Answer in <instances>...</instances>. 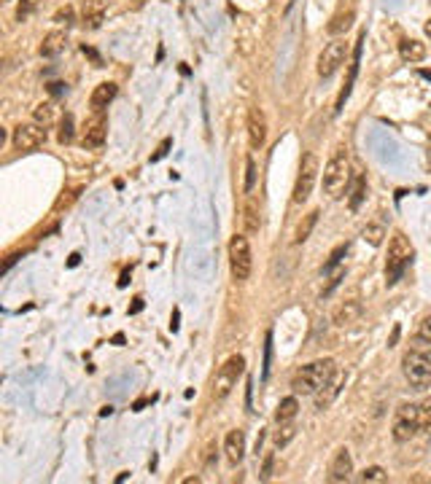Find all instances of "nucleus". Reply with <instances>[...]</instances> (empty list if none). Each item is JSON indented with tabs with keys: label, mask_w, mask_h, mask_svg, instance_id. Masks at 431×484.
Segmentation results:
<instances>
[{
	"label": "nucleus",
	"mask_w": 431,
	"mask_h": 484,
	"mask_svg": "<svg viewBox=\"0 0 431 484\" xmlns=\"http://www.w3.org/2000/svg\"><path fill=\"white\" fill-rule=\"evenodd\" d=\"M359 482H386V471L372 465V468H364V474L359 476Z\"/></svg>",
	"instance_id": "32"
},
{
	"label": "nucleus",
	"mask_w": 431,
	"mask_h": 484,
	"mask_svg": "<svg viewBox=\"0 0 431 484\" xmlns=\"http://www.w3.org/2000/svg\"><path fill=\"white\" fill-rule=\"evenodd\" d=\"M426 54H429V49H426L423 40L405 38L399 43V57L405 62H421V60H426Z\"/></svg>",
	"instance_id": "19"
},
{
	"label": "nucleus",
	"mask_w": 431,
	"mask_h": 484,
	"mask_svg": "<svg viewBox=\"0 0 431 484\" xmlns=\"http://www.w3.org/2000/svg\"><path fill=\"white\" fill-rule=\"evenodd\" d=\"M113 97H116V83H113V81H103V83L95 86L89 102H92L95 111H103V108H108V102L113 100Z\"/></svg>",
	"instance_id": "20"
},
{
	"label": "nucleus",
	"mask_w": 431,
	"mask_h": 484,
	"mask_svg": "<svg viewBox=\"0 0 431 484\" xmlns=\"http://www.w3.org/2000/svg\"><path fill=\"white\" fill-rule=\"evenodd\" d=\"M52 92H54V95H62L65 89H62V83H52Z\"/></svg>",
	"instance_id": "40"
},
{
	"label": "nucleus",
	"mask_w": 431,
	"mask_h": 484,
	"mask_svg": "<svg viewBox=\"0 0 431 484\" xmlns=\"http://www.w3.org/2000/svg\"><path fill=\"white\" fill-rule=\"evenodd\" d=\"M229 266H232V277L235 280H248L251 269H253V256H251V245L246 234H235L229 240Z\"/></svg>",
	"instance_id": "7"
},
{
	"label": "nucleus",
	"mask_w": 431,
	"mask_h": 484,
	"mask_svg": "<svg viewBox=\"0 0 431 484\" xmlns=\"http://www.w3.org/2000/svg\"><path fill=\"white\" fill-rule=\"evenodd\" d=\"M402 371L407 377V382L415 390H426L431 385V342L429 339H415L410 350L402 358Z\"/></svg>",
	"instance_id": "1"
},
{
	"label": "nucleus",
	"mask_w": 431,
	"mask_h": 484,
	"mask_svg": "<svg viewBox=\"0 0 431 484\" xmlns=\"http://www.w3.org/2000/svg\"><path fill=\"white\" fill-rule=\"evenodd\" d=\"M318 223V210H313V213H308L305 218H302V223L297 226V234H294V242L297 245H302V242L310 237V232H313V226Z\"/></svg>",
	"instance_id": "27"
},
{
	"label": "nucleus",
	"mask_w": 431,
	"mask_h": 484,
	"mask_svg": "<svg viewBox=\"0 0 431 484\" xmlns=\"http://www.w3.org/2000/svg\"><path fill=\"white\" fill-rule=\"evenodd\" d=\"M418 406H421V428H431V396Z\"/></svg>",
	"instance_id": "34"
},
{
	"label": "nucleus",
	"mask_w": 431,
	"mask_h": 484,
	"mask_svg": "<svg viewBox=\"0 0 431 484\" xmlns=\"http://www.w3.org/2000/svg\"><path fill=\"white\" fill-rule=\"evenodd\" d=\"M108 135V119L103 116V111H95V116H89L84 124L81 145L84 148H100Z\"/></svg>",
	"instance_id": "11"
},
{
	"label": "nucleus",
	"mask_w": 431,
	"mask_h": 484,
	"mask_svg": "<svg viewBox=\"0 0 431 484\" xmlns=\"http://www.w3.org/2000/svg\"><path fill=\"white\" fill-rule=\"evenodd\" d=\"M14 148L17 151H36V148H41L43 143H46V127L38 124V121H33V124H19L17 129H14Z\"/></svg>",
	"instance_id": "10"
},
{
	"label": "nucleus",
	"mask_w": 431,
	"mask_h": 484,
	"mask_svg": "<svg viewBox=\"0 0 431 484\" xmlns=\"http://www.w3.org/2000/svg\"><path fill=\"white\" fill-rule=\"evenodd\" d=\"M412 256H415V250H412L410 240L402 232H396L389 242V259H386V280H389V285H393V282L405 275V269L410 266Z\"/></svg>",
	"instance_id": "4"
},
{
	"label": "nucleus",
	"mask_w": 431,
	"mask_h": 484,
	"mask_svg": "<svg viewBox=\"0 0 431 484\" xmlns=\"http://www.w3.org/2000/svg\"><path fill=\"white\" fill-rule=\"evenodd\" d=\"M170 143H173V140H170V138H167V140H164L162 145H159V151H157V154H154V156H151V161H159V159H162L164 154H167V148H170Z\"/></svg>",
	"instance_id": "38"
},
{
	"label": "nucleus",
	"mask_w": 431,
	"mask_h": 484,
	"mask_svg": "<svg viewBox=\"0 0 431 484\" xmlns=\"http://www.w3.org/2000/svg\"><path fill=\"white\" fill-rule=\"evenodd\" d=\"M297 412H299V401L294 396H288L275 409V423H294L297 420Z\"/></svg>",
	"instance_id": "22"
},
{
	"label": "nucleus",
	"mask_w": 431,
	"mask_h": 484,
	"mask_svg": "<svg viewBox=\"0 0 431 484\" xmlns=\"http://www.w3.org/2000/svg\"><path fill=\"white\" fill-rule=\"evenodd\" d=\"M224 455L229 465H237L246 458V433H243V430H229V433H226Z\"/></svg>",
	"instance_id": "16"
},
{
	"label": "nucleus",
	"mask_w": 431,
	"mask_h": 484,
	"mask_svg": "<svg viewBox=\"0 0 431 484\" xmlns=\"http://www.w3.org/2000/svg\"><path fill=\"white\" fill-rule=\"evenodd\" d=\"M243 218H246V232L248 234H256L262 229V216H259V204L253 197L246 200V210H243Z\"/></svg>",
	"instance_id": "23"
},
{
	"label": "nucleus",
	"mask_w": 431,
	"mask_h": 484,
	"mask_svg": "<svg viewBox=\"0 0 431 484\" xmlns=\"http://www.w3.org/2000/svg\"><path fill=\"white\" fill-rule=\"evenodd\" d=\"M275 433H272V444L278 446V449H283L294 436H297V425L294 423H275Z\"/></svg>",
	"instance_id": "25"
},
{
	"label": "nucleus",
	"mask_w": 431,
	"mask_h": 484,
	"mask_svg": "<svg viewBox=\"0 0 431 484\" xmlns=\"http://www.w3.org/2000/svg\"><path fill=\"white\" fill-rule=\"evenodd\" d=\"M340 280H345V269H337V272L329 277V285L324 288V293H321V296H331V291L340 285Z\"/></svg>",
	"instance_id": "35"
},
{
	"label": "nucleus",
	"mask_w": 431,
	"mask_h": 484,
	"mask_svg": "<svg viewBox=\"0 0 431 484\" xmlns=\"http://www.w3.org/2000/svg\"><path fill=\"white\" fill-rule=\"evenodd\" d=\"M423 76H426V79H431V70H423Z\"/></svg>",
	"instance_id": "42"
},
{
	"label": "nucleus",
	"mask_w": 431,
	"mask_h": 484,
	"mask_svg": "<svg viewBox=\"0 0 431 484\" xmlns=\"http://www.w3.org/2000/svg\"><path fill=\"white\" fill-rule=\"evenodd\" d=\"M343 385H345V374H343V371H337V374H334V377H331V380H329V382L324 385L318 393H315V409H318V412H324L329 403L340 396Z\"/></svg>",
	"instance_id": "17"
},
{
	"label": "nucleus",
	"mask_w": 431,
	"mask_h": 484,
	"mask_svg": "<svg viewBox=\"0 0 431 484\" xmlns=\"http://www.w3.org/2000/svg\"><path fill=\"white\" fill-rule=\"evenodd\" d=\"M361 237H364V242H370L372 248H377V245H383V240H386V226L383 223H367L364 232H361Z\"/></svg>",
	"instance_id": "26"
},
{
	"label": "nucleus",
	"mask_w": 431,
	"mask_h": 484,
	"mask_svg": "<svg viewBox=\"0 0 431 484\" xmlns=\"http://www.w3.org/2000/svg\"><path fill=\"white\" fill-rule=\"evenodd\" d=\"M243 371H246V358H243V355H232V358L216 371V377H213V398H216V401H224L226 396L237 387V380L243 377Z\"/></svg>",
	"instance_id": "6"
},
{
	"label": "nucleus",
	"mask_w": 431,
	"mask_h": 484,
	"mask_svg": "<svg viewBox=\"0 0 431 484\" xmlns=\"http://www.w3.org/2000/svg\"><path fill=\"white\" fill-rule=\"evenodd\" d=\"M73 135H76V129H73V116L70 113H65V119L60 124V132H57V140L62 145H68V143H73Z\"/></svg>",
	"instance_id": "30"
},
{
	"label": "nucleus",
	"mask_w": 431,
	"mask_h": 484,
	"mask_svg": "<svg viewBox=\"0 0 431 484\" xmlns=\"http://www.w3.org/2000/svg\"><path fill=\"white\" fill-rule=\"evenodd\" d=\"M421 430V406L418 403H402L393 412V425H391V436L393 442L405 444Z\"/></svg>",
	"instance_id": "5"
},
{
	"label": "nucleus",
	"mask_w": 431,
	"mask_h": 484,
	"mask_svg": "<svg viewBox=\"0 0 431 484\" xmlns=\"http://www.w3.org/2000/svg\"><path fill=\"white\" fill-rule=\"evenodd\" d=\"M426 35H429V40H431V19L426 22Z\"/></svg>",
	"instance_id": "41"
},
{
	"label": "nucleus",
	"mask_w": 431,
	"mask_h": 484,
	"mask_svg": "<svg viewBox=\"0 0 431 484\" xmlns=\"http://www.w3.org/2000/svg\"><path fill=\"white\" fill-rule=\"evenodd\" d=\"M350 474H353V458H350V449H337L331 463H329V482L343 484L350 482Z\"/></svg>",
	"instance_id": "12"
},
{
	"label": "nucleus",
	"mask_w": 431,
	"mask_h": 484,
	"mask_svg": "<svg viewBox=\"0 0 431 484\" xmlns=\"http://www.w3.org/2000/svg\"><path fill=\"white\" fill-rule=\"evenodd\" d=\"M364 200H367V178H364V175H356L353 188H350V197H348L350 210L356 213V210L361 207V202H364Z\"/></svg>",
	"instance_id": "24"
},
{
	"label": "nucleus",
	"mask_w": 431,
	"mask_h": 484,
	"mask_svg": "<svg viewBox=\"0 0 431 484\" xmlns=\"http://www.w3.org/2000/svg\"><path fill=\"white\" fill-rule=\"evenodd\" d=\"M337 371H340V369H337V363L331 361V358L313 361V363H308V366H302V369L294 374L291 387H294L297 396H315Z\"/></svg>",
	"instance_id": "2"
},
{
	"label": "nucleus",
	"mask_w": 431,
	"mask_h": 484,
	"mask_svg": "<svg viewBox=\"0 0 431 484\" xmlns=\"http://www.w3.org/2000/svg\"><path fill=\"white\" fill-rule=\"evenodd\" d=\"M269 476H272V455H267L265 468H262V479H269Z\"/></svg>",
	"instance_id": "39"
},
{
	"label": "nucleus",
	"mask_w": 431,
	"mask_h": 484,
	"mask_svg": "<svg viewBox=\"0 0 431 484\" xmlns=\"http://www.w3.org/2000/svg\"><path fill=\"white\" fill-rule=\"evenodd\" d=\"M33 121H38L43 127H52L54 124V105L52 102H41V105H36V111H33Z\"/></svg>",
	"instance_id": "29"
},
{
	"label": "nucleus",
	"mask_w": 431,
	"mask_h": 484,
	"mask_svg": "<svg viewBox=\"0 0 431 484\" xmlns=\"http://www.w3.org/2000/svg\"><path fill=\"white\" fill-rule=\"evenodd\" d=\"M253 183H256V161L248 156V159H246V186H243V188H246V194H251V191H253Z\"/></svg>",
	"instance_id": "33"
},
{
	"label": "nucleus",
	"mask_w": 431,
	"mask_h": 484,
	"mask_svg": "<svg viewBox=\"0 0 431 484\" xmlns=\"http://www.w3.org/2000/svg\"><path fill=\"white\" fill-rule=\"evenodd\" d=\"M54 22H57V24H65V27L73 24V8H70V6H62L60 11L54 14Z\"/></svg>",
	"instance_id": "36"
},
{
	"label": "nucleus",
	"mask_w": 431,
	"mask_h": 484,
	"mask_svg": "<svg viewBox=\"0 0 431 484\" xmlns=\"http://www.w3.org/2000/svg\"><path fill=\"white\" fill-rule=\"evenodd\" d=\"M359 318H361V304H359V299L340 302L334 307V312H331V323H334L337 328H348V325H353Z\"/></svg>",
	"instance_id": "14"
},
{
	"label": "nucleus",
	"mask_w": 431,
	"mask_h": 484,
	"mask_svg": "<svg viewBox=\"0 0 431 484\" xmlns=\"http://www.w3.org/2000/svg\"><path fill=\"white\" fill-rule=\"evenodd\" d=\"M267 140V119L262 113V108H251L248 111V143L251 148H262Z\"/></svg>",
	"instance_id": "13"
},
{
	"label": "nucleus",
	"mask_w": 431,
	"mask_h": 484,
	"mask_svg": "<svg viewBox=\"0 0 431 484\" xmlns=\"http://www.w3.org/2000/svg\"><path fill=\"white\" fill-rule=\"evenodd\" d=\"M350 24H353V11H343V14H337V17H334V19L329 22V35H340V33H345V30H348Z\"/></svg>",
	"instance_id": "28"
},
{
	"label": "nucleus",
	"mask_w": 431,
	"mask_h": 484,
	"mask_svg": "<svg viewBox=\"0 0 431 484\" xmlns=\"http://www.w3.org/2000/svg\"><path fill=\"white\" fill-rule=\"evenodd\" d=\"M418 337L431 342V315H426V318L421 321V325H418Z\"/></svg>",
	"instance_id": "37"
},
{
	"label": "nucleus",
	"mask_w": 431,
	"mask_h": 484,
	"mask_svg": "<svg viewBox=\"0 0 431 484\" xmlns=\"http://www.w3.org/2000/svg\"><path fill=\"white\" fill-rule=\"evenodd\" d=\"M361 40H364V33L359 35V43H356V51H353V62H350V76H348V81H345V86H343V92H340V97H337V111H343V105H345V100H348V95H350V86H353V79H356V73H359Z\"/></svg>",
	"instance_id": "21"
},
{
	"label": "nucleus",
	"mask_w": 431,
	"mask_h": 484,
	"mask_svg": "<svg viewBox=\"0 0 431 484\" xmlns=\"http://www.w3.org/2000/svg\"><path fill=\"white\" fill-rule=\"evenodd\" d=\"M345 256H348V242H345V245H337V248L331 250V256H329V261H327V266H324V272H329V269H334V266L343 261Z\"/></svg>",
	"instance_id": "31"
},
{
	"label": "nucleus",
	"mask_w": 431,
	"mask_h": 484,
	"mask_svg": "<svg viewBox=\"0 0 431 484\" xmlns=\"http://www.w3.org/2000/svg\"><path fill=\"white\" fill-rule=\"evenodd\" d=\"M108 0H81V19L86 30H97L105 19Z\"/></svg>",
	"instance_id": "15"
},
{
	"label": "nucleus",
	"mask_w": 431,
	"mask_h": 484,
	"mask_svg": "<svg viewBox=\"0 0 431 484\" xmlns=\"http://www.w3.org/2000/svg\"><path fill=\"white\" fill-rule=\"evenodd\" d=\"M350 186V159H348V148L345 145H337L331 159L324 167V191H327L331 200H340L348 194Z\"/></svg>",
	"instance_id": "3"
},
{
	"label": "nucleus",
	"mask_w": 431,
	"mask_h": 484,
	"mask_svg": "<svg viewBox=\"0 0 431 484\" xmlns=\"http://www.w3.org/2000/svg\"><path fill=\"white\" fill-rule=\"evenodd\" d=\"M315 178H318V159L313 154H305L302 164H299V172H297V183H294V202L297 204L308 202L310 191L315 186Z\"/></svg>",
	"instance_id": "8"
},
{
	"label": "nucleus",
	"mask_w": 431,
	"mask_h": 484,
	"mask_svg": "<svg viewBox=\"0 0 431 484\" xmlns=\"http://www.w3.org/2000/svg\"><path fill=\"white\" fill-rule=\"evenodd\" d=\"M65 46H68V35L60 33V30H54V33H49L43 38L38 51H41V57H46V60H54V57H60L62 51H65Z\"/></svg>",
	"instance_id": "18"
},
{
	"label": "nucleus",
	"mask_w": 431,
	"mask_h": 484,
	"mask_svg": "<svg viewBox=\"0 0 431 484\" xmlns=\"http://www.w3.org/2000/svg\"><path fill=\"white\" fill-rule=\"evenodd\" d=\"M345 54H348L345 40L334 38L331 43H327L324 51H321V57H318V76L321 79H331L340 70V65L345 62Z\"/></svg>",
	"instance_id": "9"
}]
</instances>
